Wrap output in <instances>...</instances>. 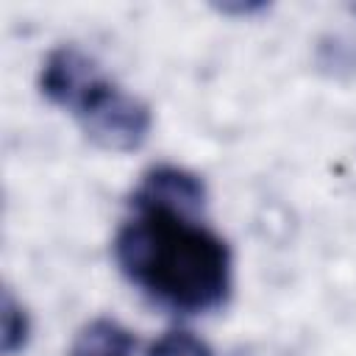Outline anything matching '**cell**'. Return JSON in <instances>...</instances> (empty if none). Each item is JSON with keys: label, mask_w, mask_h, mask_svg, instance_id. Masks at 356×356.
<instances>
[{"label": "cell", "mask_w": 356, "mask_h": 356, "mask_svg": "<svg viewBox=\"0 0 356 356\" xmlns=\"http://www.w3.org/2000/svg\"><path fill=\"white\" fill-rule=\"evenodd\" d=\"M197 214L131 197V217L111 245L120 273L153 303L178 314L214 312L234 286L231 248Z\"/></svg>", "instance_id": "cell-1"}, {"label": "cell", "mask_w": 356, "mask_h": 356, "mask_svg": "<svg viewBox=\"0 0 356 356\" xmlns=\"http://www.w3.org/2000/svg\"><path fill=\"white\" fill-rule=\"evenodd\" d=\"M147 356H211V348L200 337H195L192 331L178 328V331L161 334L150 345Z\"/></svg>", "instance_id": "cell-6"}, {"label": "cell", "mask_w": 356, "mask_h": 356, "mask_svg": "<svg viewBox=\"0 0 356 356\" xmlns=\"http://www.w3.org/2000/svg\"><path fill=\"white\" fill-rule=\"evenodd\" d=\"M31 337V317L25 306L14 298L11 289H3L0 298V353L14 356L28 345Z\"/></svg>", "instance_id": "cell-5"}, {"label": "cell", "mask_w": 356, "mask_h": 356, "mask_svg": "<svg viewBox=\"0 0 356 356\" xmlns=\"http://www.w3.org/2000/svg\"><path fill=\"white\" fill-rule=\"evenodd\" d=\"M131 197L153 200L164 206H178L189 211H203L206 206V184L186 167L178 164H156L150 167Z\"/></svg>", "instance_id": "cell-3"}, {"label": "cell", "mask_w": 356, "mask_h": 356, "mask_svg": "<svg viewBox=\"0 0 356 356\" xmlns=\"http://www.w3.org/2000/svg\"><path fill=\"white\" fill-rule=\"evenodd\" d=\"M42 95L70 111L83 134L103 150L131 153L145 145L153 117L150 106L114 83L97 61L75 44H61L47 53L39 70Z\"/></svg>", "instance_id": "cell-2"}, {"label": "cell", "mask_w": 356, "mask_h": 356, "mask_svg": "<svg viewBox=\"0 0 356 356\" xmlns=\"http://www.w3.org/2000/svg\"><path fill=\"white\" fill-rule=\"evenodd\" d=\"M131 353H134L131 331L111 317H97L86 323L70 348V356H131Z\"/></svg>", "instance_id": "cell-4"}, {"label": "cell", "mask_w": 356, "mask_h": 356, "mask_svg": "<svg viewBox=\"0 0 356 356\" xmlns=\"http://www.w3.org/2000/svg\"><path fill=\"white\" fill-rule=\"evenodd\" d=\"M261 8H264V3H236V6L222 3L220 6V11H236V14H253V11H261Z\"/></svg>", "instance_id": "cell-7"}]
</instances>
